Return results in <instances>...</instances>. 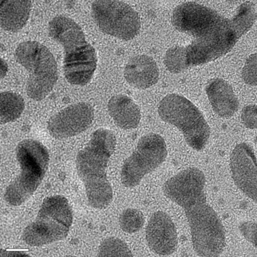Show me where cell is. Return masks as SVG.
Masks as SVG:
<instances>
[{
	"instance_id": "6da1fadb",
	"label": "cell",
	"mask_w": 257,
	"mask_h": 257,
	"mask_svg": "<svg viewBox=\"0 0 257 257\" xmlns=\"http://www.w3.org/2000/svg\"><path fill=\"white\" fill-rule=\"evenodd\" d=\"M206 177L197 167L182 170L163 186L165 196L184 211L197 256L221 255L226 245V231L206 194Z\"/></svg>"
},
{
	"instance_id": "7a4b0ae2",
	"label": "cell",
	"mask_w": 257,
	"mask_h": 257,
	"mask_svg": "<svg viewBox=\"0 0 257 257\" xmlns=\"http://www.w3.org/2000/svg\"><path fill=\"white\" fill-rule=\"evenodd\" d=\"M116 146L112 131L100 128L91 135L86 146L78 153L75 166L83 183L89 205L104 210L111 205L113 190L107 178V167Z\"/></svg>"
},
{
	"instance_id": "3957f363",
	"label": "cell",
	"mask_w": 257,
	"mask_h": 257,
	"mask_svg": "<svg viewBox=\"0 0 257 257\" xmlns=\"http://www.w3.org/2000/svg\"><path fill=\"white\" fill-rule=\"evenodd\" d=\"M48 33L63 47L64 74L69 83L80 86L89 83L97 66V54L81 27L72 18L58 15L48 24Z\"/></svg>"
},
{
	"instance_id": "277c9868",
	"label": "cell",
	"mask_w": 257,
	"mask_h": 257,
	"mask_svg": "<svg viewBox=\"0 0 257 257\" xmlns=\"http://www.w3.org/2000/svg\"><path fill=\"white\" fill-rule=\"evenodd\" d=\"M16 157L21 172L6 188L4 199L9 205L19 206L33 196L42 183L49 166L50 154L40 141L25 139L16 147Z\"/></svg>"
},
{
	"instance_id": "5b68a950",
	"label": "cell",
	"mask_w": 257,
	"mask_h": 257,
	"mask_svg": "<svg viewBox=\"0 0 257 257\" xmlns=\"http://www.w3.org/2000/svg\"><path fill=\"white\" fill-rule=\"evenodd\" d=\"M73 219L72 208L65 197H47L41 204L36 219L23 231L22 239L32 247L59 242L68 235Z\"/></svg>"
},
{
	"instance_id": "8992f818",
	"label": "cell",
	"mask_w": 257,
	"mask_h": 257,
	"mask_svg": "<svg viewBox=\"0 0 257 257\" xmlns=\"http://www.w3.org/2000/svg\"><path fill=\"white\" fill-rule=\"evenodd\" d=\"M15 56L29 73L26 86L29 97L36 101L44 99L51 93L58 79L54 55L38 41H27L18 46Z\"/></svg>"
},
{
	"instance_id": "52a82bcc",
	"label": "cell",
	"mask_w": 257,
	"mask_h": 257,
	"mask_svg": "<svg viewBox=\"0 0 257 257\" xmlns=\"http://www.w3.org/2000/svg\"><path fill=\"white\" fill-rule=\"evenodd\" d=\"M158 111L163 121L182 133L190 148L197 151L205 149L210 139V126L200 110L188 98L169 94L161 100Z\"/></svg>"
},
{
	"instance_id": "ba28073f",
	"label": "cell",
	"mask_w": 257,
	"mask_h": 257,
	"mask_svg": "<svg viewBox=\"0 0 257 257\" xmlns=\"http://www.w3.org/2000/svg\"><path fill=\"white\" fill-rule=\"evenodd\" d=\"M168 155L164 138L149 133L141 138L132 155L123 163L121 182L128 189L141 184L145 176L155 171L166 160Z\"/></svg>"
},
{
	"instance_id": "9c48e42d",
	"label": "cell",
	"mask_w": 257,
	"mask_h": 257,
	"mask_svg": "<svg viewBox=\"0 0 257 257\" xmlns=\"http://www.w3.org/2000/svg\"><path fill=\"white\" fill-rule=\"evenodd\" d=\"M91 15L101 31L120 40H132L141 31L139 14L123 2H93L91 5Z\"/></svg>"
},
{
	"instance_id": "30bf717a",
	"label": "cell",
	"mask_w": 257,
	"mask_h": 257,
	"mask_svg": "<svg viewBox=\"0 0 257 257\" xmlns=\"http://www.w3.org/2000/svg\"><path fill=\"white\" fill-rule=\"evenodd\" d=\"M239 39L231 26L230 19L225 18L216 28L195 38L186 47L188 66L202 65L224 56Z\"/></svg>"
},
{
	"instance_id": "8fae6325",
	"label": "cell",
	"mask_w": 257,
	"mask_h": 257,
	"mask_svg": "<svg viewBox=\"0 0 257 257\" xmlns=\"http://www.w3.org/2000/svg\"><path fill=\"white\" fill-rule=\"evenodd\" d=\"M224 19L212 9L189 2L179 5L174 9L171 22L178 31L196 38L216 28Z\"/></svg>"
},
{
	"instance_id": "7c38bea8",
	"label": "cell",
	"mask_w": 257,
	"mask_h": 257,
	"mask_svg": "<svg viewBox=\"0 0 257 257\" xmlns=\"http://www.w3.org/2000/svg\"><path fill=\"white\" fill-rule=\"evenodd\" d=\"M94 109L88 103L71 104L54 114L47 122L50 136L64 139L83 133L92 124Z\"/></svg>"
},
{
	"instance_id": "4fadbf2b",
	"label": "cell",
	"mask_w": 257,
	"mask_h": 257,
	"mask_svg": "<svg viewBox=\"0 0 257 257\" xmlns=\"http://www.w3.org/2000/svg\"><path fill=\"white\" fill-rule=\"evenodd\" d=\"M230 169L233 180L238 189L256 203V158L251 145L242 142L235 147L231 154Z\"/></svg>"
},
{
	"instance_id": "5bb4252c",
	"label": "cell",
	"mask_w": 257,
	"mask_h": 257,
	"mask_svg": "<svg viewBox=\"0 0 257 257\" xmlns=\"http://www.w3.org/2000/svg\"><path fill=\"white\" fill-rule=\"evenodd\" d=\"M146 231L147 243L153 253L160 256L175 253L178 245V233L175 224L167 213L162 211L154 213Z\"/></svg>"
},
{
	"instance_id": "9a60e30c",
	"label": "cell",
	"mask_w": 257,
	"mask_h": 257,
	"mask_svg": "<svg viewBox=\"0 0 257 257\" xmlns=\"http://www.w3.org/2000/svg\"><path fill=\"white\" fill-rule=\"evenodd\" d=\"M125 79L135 88L144 89L154 86L159 79L157 63L150 56L139 55L132 57L125 66Z\"/></svg>"
},
{
	"instance_id": "2e32d148",
	"label": "cell",
	"mask_w": 257,
	"mask_h": 257,
	"mask_svg": "<svg viewBox=\"0 0 257 257\" xmlns=\"http://www.w3.org/2000/svg\"><path fill=\"white\" fill-rule=\"evenodd\" d=\"M206 93L213 111L222 118H229L239 107L237 95L226 80L213 79L206 86Z\"/></svg>"
},
{
	"instance_id": "e0dca14e",
	"label": "cell",
	"mask_w": 257,
	"mask_h": 257,
	"mask_svg": "<svg viewBox=\"0 0 257 257\" xmlns=\"http://www.w3.org/2000/svg\"><path fill=\"white\" fill-rule=\"evenodd\" d=\"M107 109L115 124L122 130H133L141 122V109L127 95L119 94L112 96L107 104Z\"/></svg>"
},
{
	"instance_id": "ac0fdd59",
	"label": "cell",
	"mask_w": 257,
	"mask_h": 257,
	"mask_svg": "<svg viewBox=\"0 0 257 257\" xmlns=\"http://www.w3.org/2000/svg\"><path fill=\"white\" fill-rule=\"evenodd\" d=\"M32 2L6 0L0 2V25L5 31L17 32L24 28L29 19Z\"/></svg>"
},
{
	"instance_id": "d6986e66",
	"label": "cell",
	"mask_w": 257,
	"mask_h": 257,
	"mask_svg": "<svg viewBox=\"0 0 257 257\" xmlns=\"http://www.w3.org/2000/svg\"><path fill=\"white\" fill-rule=\"evenodd\" d=\"M25 107L24 98L13 91L0 94V123L6 124L19 118Z\"/></svg>"
},
{
	"instance_id": "ffe728a7",
	"label": "cell",
	"mask_w": 257,
	"mask_h": 257,
	"mask_svg": "<svg viewBox=\"0 0 257 257\" xmlns=\"http://www.w3.org/2000/svg\"><path fill=\"white\" fill-rule=\"evenodd\" d=\"M256 18L255 6L252 2H245L237 9V13L230 19L231 26L238 38L247 33Z\"/></svg>"
},
{
	"instance_id": "44dd1931",
	"label": "cell",
	"mask_w": 257,
	"mask_h": 257,
	"mask_svg": "<svg viewBox=\"0 0 257 257\" xmlns=\"http://www.w3.org/2000/svg\"><path fill=\"white\" fill-rule=\"evenodd\" d=\"M164 64L170 72L179 73L184 72L189 66L187 63V48L174 46L165 53Z\"/></svg>"
},
{
	"instance_id": "7402d4cb",
	"label": "cell",
	"mask_w": 257,
	"mask_h": 257,
	"mask_svg": "<svg viewBox=\"0 0 257 257\" xmlns=\"http://www.w3.org/2000/svg\"><path fill=\"white\" fill-rule=\"evenodd\" d=\"M98 256H133L132 250L120 238L110 237L101 242Z\"/></svg>"
},
{
	"instance_id": "603a6c76",
	"label": "cell",
	"mask_w": 257,
	"mask_h": 257,
	"mask_svg": "<svg viewBox=\"0 0 257 257\" xmlns=\"http://www.w3.org/2000/svg\"><path fill=\"white\" fill-rule=\"evenodd\" d=\"M143 213L135 208L125 209L119 217V224L125 233L132 234L141 230L144 224Z\"/></svg>"
},
{
	"instance_id": "cb8c5ba5",
	"label": "cell",
	"mask_w": 257,
	"mask_h": 257,
	"mask_svg": "<svg viewBox=\"0 0 257 257\" xmlns=\"http://www.w3.org/2000/svg\"><path fill=\"white\" fill-rule=\"evenodd\" d=\"M256 54L251 55L247 58L242 69V75L245 83L250 86H256Z\"/></svg>"
},
{
	"instance_id": "d4e9b609",
	"label": "cell",
	"mask_w": 257,
	"mask_h": 257,
	"mask_svg": "<svg viewBox=\"0 0 257 257\" xmlns=\"http://www.w3.org/2000/svg\"><path fill=\"white\" fill-rule=\"evenodd\" d=\"M238 229L243 237L248 241L250 244L256 247L257 225L254 221H244L241 222Z\"/></svg>"
},
{
	"instance_id": "484cf974",
	"label": "cell",
	"mask_w": 257,
	"mask_h": 257,
	"mask_svg": "<svg viewBox=\"0 0 257 257\" xmlns=\"http://www.w3.org/2000/svg\"><path fill=\"white\" fill-rule=\"evenodd\" d=\"M241 119L245 127L250 130H256L257 116L256 105H247L242 109Z\"/></svg>"
},
{
	"instance_id": "4316f807",
	"label": "cell",
	"mask_w": 257,
	"mask_h": 257,
	"mask_svg": "<svg viewBox=\"0 0 257 257\" xmlns=\"http://www.w3.org/2000/svg\"><path fill=\"white\" fill-rule=\"evenodd\" d=\"M30 254L23 251H9V250L0 249V257H17V256H30Z\"/></svg>"
},
{
	"instance_id": "83f0119b",
	"label": "cell",
	"mask_w": 257,
	"mask_h": 257,
	"mask_svg": "<svg viewBox=\"0 0 257 257\" xmlns=\"http://www.w3.org/2000/svg\"><path fill=\"white\" fill-rule=\"evenodd\" d=\"M0 66H1L0 67V77H1V79H3L8 72L9 66L7 62L4 59L1 58Z\"/></svg>"
}]
</instances>
